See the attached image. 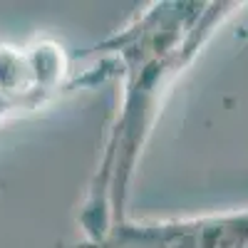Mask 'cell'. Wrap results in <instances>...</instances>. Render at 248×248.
Masks as SVG:
<instances>
[{"label": "cell", "instance_id": "cell-2", "mask_svg": "<svg viewBox=\"0 0 248 248\" xmlns=\"http://www.w3.org/2000/svg\"><path fill=\"white\" fill-rule=\"evenodd\" d=\"M75 248H248V209L181 218H127L107 238Z\"/></svg>", "mask_w": 248, "mask_h": 248}, {"label": "cell", "instance_id": "cell-1", "mask_svg": "<svg viewBox=\"0 0 248 248\" xmlns=\"http://www.w3.org/2000/svg\"><path fill=\"white\" fill-rule=\"evenodd\" d=\"M246 8L236 0H156L82 55L109 62L119 75V102L79 203L82 243L107 238L132 218V184L164 105L211 40Z\"/></svg>", "mask_w": 248, "mask_h": 248}, {"label": "cell", "instance_id": "cell-3", "mask_svg": "<svg viewBox=\"0 0 248 248\" xmlns=\"http://www.w3.org/2000/svg\"><path fill=\"white\" fill-rule=\"evenodd\" d=\"M40 109L43 107H40L37 102L0 87V124L17 119V117H25V114H32V112H40Z\"/></svg>", "mask_w": 248, "mask_h": 248}]
</instances>
